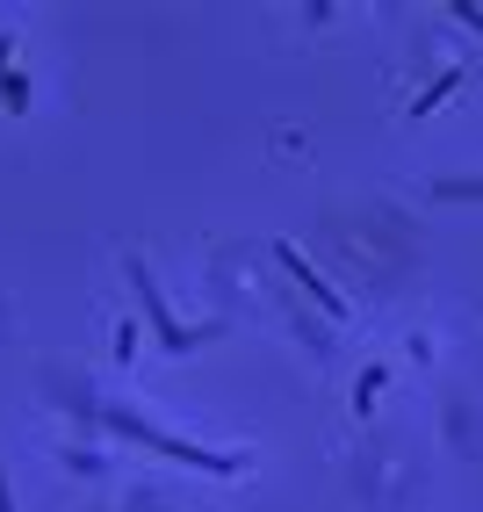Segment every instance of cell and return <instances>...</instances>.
<instances>
[{
  "label": "cell",
  "instance_id": "obj_3",
  "mask_svg": "<svg viewBox=\"0 0 483 512\" xmlns=\"http://www.w3.org/2000/svg\"><path fill=\"white\" fill-rule=\"evenodd\" d=\"M274 260L289 267V282H296V289H310V303H318L325 318H347V303H339V289H332V282L318 275V267H310V260H303V253L289 246V238H274Z\"/></svg>",
  "mask_w": 483,
  "mask_h": 512
},
{
  "label": "cell",
  "instance_id": "obj_7",
  "mask_svg": "<svg viewBox=\"0 0 483 512\" xmlns=\"http://www.w3.org/2000/svg\"><path fill=\"white\" fill-rule=\"evenodd\" d=\"M0 101H8V116H29V73H22V65L0 80Z\"/></svg>",
  "mask_w": 483,
  "mask_h": 512
},
{
  "label": "cell",
  "instance_id": "obj_4",
  "mask_svg": "<svg viewBox=\"0 0 483 512\" xmlns=\"http://www.w3.org/2000/svg\"><path fill=\"white\" fill-rule=\"evenodd\" d=\"M455 87H462V65H440V73H433V87H426V94H411V123H419V116H433V109H440V101L455 94Z\"/></svg>",
  "mask_w": 483,
  "mask_h": 512
},
{
  "label": "cell",
  "instance_id": "obj_9",
  "mask_svg": "<svg viewBox=\"0 0 483 512\" xmlns=\"http://www.w3.org/2000/svg\"><path fill=\"white\" fill-rule=\"evenodd\" d=\"M447 15H455V22H469L476 37H483V8H476V0H447Z\"/></svg>",
  "mask_w": 483,
  "mask_h": 512
},
{
  "label": "cell",
  "instance_id": "obj_5",
  "mask_svg": "<svg viewBox=\"0 0 483 512\" xmlns=\"http://www.w3.org/2000/svg\"><path fill=\"white\" fill-rule=\"evenodd\" d=\"M433 195H440V202H483V181H469V174H440Z\"/></svg>",
  "mask_w": 483,
  "mask_h": 512
},
{
  "label": "cell",
  "instance_id": "obj_2",
  "mask_svg": "<svg viewBox=\"0 0 483 512\" xmlns=\"http://www.w3.org/2000/svg\"><path fill=\"white\" fill-rule=\"evenodd\" d=\"M123 275H130V289H137V303H145V325L159 332V347L166 354H188V347H202L210 332H188L174 311H166V296H159V282H152V267H145V253H130L123 260Z\"/></svg>",
  "mask_w": 483,
  "mask_h": 512
},
{
  "label": "cell",
  "instance_id": "obj_8",
  "mask_svg": "<svg viewBox=\"0 0 483 512\" xmlns=\"http://www.w3.org/2000/svg\"><path fill=\"white\" fill-rule=\"evenodd\" d=\"M109 354H116V361L130 368V354H137V318H123V325H116V339H109Z\"/></svg>",
  "mask_w": 483,
  "mask_h": 512
},
{
  "label": "cell",
  "instance_id": "obj_11",
  "mask_svg": "<svg viewBox=\"0 0 483 512\" xmlns=\"http://www.w3.org/2000/svg\"><path fill=\"white\" fill-rule=\"evenodd\" d=\"M15 73V51H8V37H0V80H8Z\"/></svg>",
  "mask_w": 483,
  "mask_h": 512
},
{
  "label": "cell",
  "instance_id": "obj_1",
  "mask_svg": "<svg viewBox=\"0 0 483 512\" xmlns=\"http://www.w3.org/2000/svg\"><path fill=\"white\" fill-rule=\"evenodd\" d=\"M101 426H109V433H130V440H145V448L174 455V462H195V469H210V476H238V455H217V448H195V440H174V433L145 426L137 412H101Z\"/></svg>",
  "mask_w": 483,
  "mask_h": 512
},
{
  "label": "cell",
  "instance_id": "obj_6",
  "mask_svg": "<svg viewBox=\"0 0 483 512\" xmlns=\"http://www.w3.org/2000/svg\"><path fill=\"white\" fill-rule=\"evenodd\" d=\"M383 375H390L383 361H368V368H361V383H354V419H368V404H375V390H383Z\"/></svg>",
  "mask_w": 483,
  "mask_h": 512
},
{
  "label": "cell",
  "instance_id": "obj_10",
  "mask_svg": "<svg viewBox=\"0 0 483 512\" xmlns=\"http://www.w3.org/2000/svg\"><path fill=\"white\" fill-rule=\"evenodd\" d=\"M0 512H22V505H15V491H8V469H0Z\"/></svg>",
  "mask_w": 483,
  "mask_h": 512
}]
</instances>
